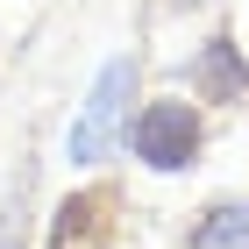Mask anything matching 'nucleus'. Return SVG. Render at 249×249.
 Returning <instances> with one entry per match:
<instances>
[{
    "label": "nucleus",
    "mask_w": 249,
    "mask_h": 249,
    "mask_svg": "<svg viewBox=\"0 0 249 249\" xmlns=\"http://www.w3.org/2000/svg\"><path fill=\"white\" fill-rule=\"evenodd\" d=\"M135 57H107L93 78V93H86V107H78L71 135H64V157L71 164H100V157L121 142V121H128V100H135Z\"/></svg>",
    "instance_id": "nucleus-1"
},
{
    "label": "nucleus",
    "mask_w": 249,
    "mask_h": 249,
    "mask_svg": "<svg viewBox=\"0 0 249 249\" xmlns=\"http://www.w3.org/2000/svg\"><path fill=\"white\" fill-rule=\"evenodd\" d=\"M199 142H207V128H199V107H192V100H150V107L128 121V150H135V164H150V171H185V164H199Z\"/></svg>",
    "instance_id": "nucleus-2"
},
{
    "label": "nucleus",
    "mask_w": 249,
    "mask_h": 249,
    "mask_svg": "<svg viewBox=\"0 0 249 249\" xmlns=\"http://www.w3.org/2000/svg\"><path fill=\"white\" fill-rule=\"evenodd\" d=\"M192 86H199V93H213V100L249 93V57L235 50V36H207V50L192 57Z\"/></svg>",
    "instance_id": "nucleus-3"
},
{
    "label": "nucleus",
    "mask_w": 249,
    "mask_h": 249,
    "mask_svg": "<svg viewBox=\"0 0 249 249\" xmlns=\"http://www.w3.org/2000/svg\"><path fill=\"white\" fill-rule=\"evenodd\" d=\"M185 249H249V199H213L185 228Z\"/></svg>",
    "instance_id": "nucleus-4"
},
{
    "label": "nucleus",
    "mask_w": 249,
    "mask_h": 249,
    "mask_svg": "<svg viewBox=\"0 0 249 249\" xmlns=\"http://www.w3.org/2000/svg\"><path fill=\"white\" fill-rule=\"evenodd\" d=\"M171 7H207V0H171Z\"/></svg>",
    "instance_id": "nucleus-5"
}]
</instances>
